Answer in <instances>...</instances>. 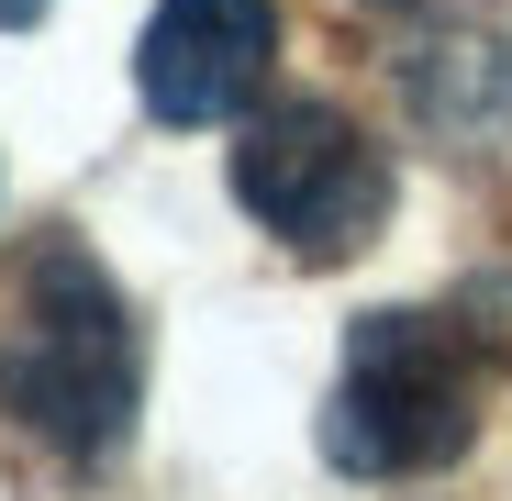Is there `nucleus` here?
Returning a JSON list of instances; mask_svg holds the SVG:
<instances>
[{
    "label": "nucleus",
    "instance_id": "1",
    "mask_svg": "<svg viewBox=\"0 0 512 501\" xmlns=\"http://www.w3.org/2000/svg\"><path fill=\"white\" fill-rule=\"evenodd\" d=\"M134 401H145L134 301L78 234H45L12 279V312H0V412L67 468H101L134 435Z\"/></svg>",
    "mask_w": 512,
    "mask_h": 501
},
{
    "label": "nucleus",
    "instance_id": "2",
    "mask_svg": "<svg viewBox=\"0 0 512 501\" xmlns=\"http://www.w3.org/2000/svg\"><path fill=\"white\" fill-rule=\"evenodd\" d=\"M490 346L457 312H357L346 368L323 390V457L346 479H435L479 446Z\"/></svg>",
    "mask_w": 512,
    "mask_h": 501
},
{
    "label": "nucleus",
    "instance_id": "3",
    "mask_svg": "<svg viewBox=\"0 0 512 501\" xmlns=\"http://www.w3.org/2000/svg\"><path fill=\"white\" fill-rule=\"evenodd\" d=\"M234 201L268 223L301 268H346L390 223V156L334 101H268L234 134Z\"/></svg>",
    "mask_w": 512,
    "mask_h": 501
},
{
    "label": "nucleus",
    "instance_id": "4",
    "mask_svg": "<svg viewBox=\"0 0 512 501\" xmlns=\"http://www.w3.org/2000/svg\"><path fill=\"white\" fill-rule=\"evenodd\" d=\"M268 56H279V0H156V23L134 45V90L156 123L201 134L268 90Z\"/></svg>",
    "mask_w": 512,
    "mask_h": 501
},
{
    "label": "nucleus",
    "instance_id": "5",
    "mask_svg": "<svg viewBox=\"0 0 512 501\" xmlns=\"http://www.w3.org/2000/svg\"><path fill=\"white\" fill-rule=\"evenodd\" d=\"M401 90H412V112L446 145H479V134L512 123V56L490 34H435L423 56H401Z\"/></svg>",
    "mask_w": 512,
    "mask_h": 501
},
{
    "label": "nucleus",
    "instance_id": "6",
    "mask_svg": "<svg viewBox=\"0 0 512 501\" xmlns=\"http://www.w3.org/2000/svg\"><path fill=\"white\" fill-rule=\"evenodd\" d=\"M56 0H0V34H23V23H45Z\"/></svg>",
    "mask_w": 512,
    "mask_h": 501
},
{
    "label": "nucleus",
    "instance_id": "7",
    "mask_svg": "<svg viewBox=\"0 0 512 501\" xmlns=\"http://www.w3.org/2000/svg\"><path fill=\"white\" fill-rule=\"evenodd\" d=\"M379 12H412V0H379Z\"/></svg>",
    "mask_w": 512,
    "mask_h": 501
}]
</instances>
